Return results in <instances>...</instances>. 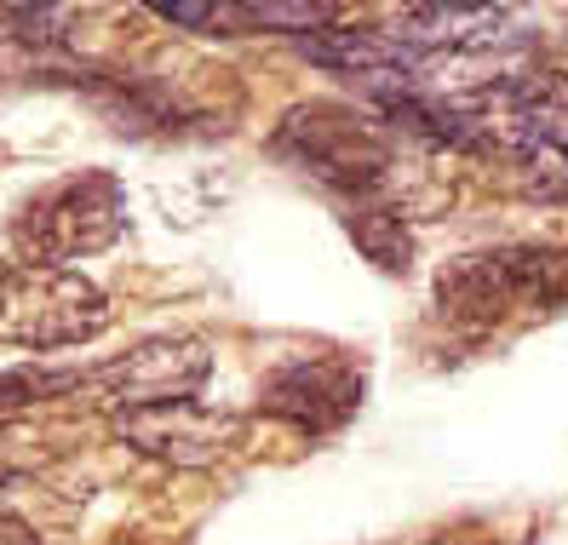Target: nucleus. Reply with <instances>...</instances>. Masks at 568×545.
Returning a JSON list of instances; mask_svg holds the SVG:
<instances>
[{
  "instance_id": "nucleus-1",
  "label": "nucleus",
  "mask_w": 568,
  "mask_h": 545,
  "mask_svg": "<svg viewBox=\"0 0 568 545\" xmlns=\"http://www.w3.org/2000/svg\"><path fill=\"white\" fill-rule=\"evenodd\" d=\"M471 155H488L517 190L540 201H568V70L494 75L477 92H459Z\"/></svg>"
},
{
  "instance_id": "nucleus-2",
  "label": "nucleus",
  "mask_w": 568,
  "mask_h": 545,
  "mask_svg": "<svg viewBox=\"0 0 568 545\" xmlns=\"http://www.w3.org/2000/svg\"><path fill=\"white\" fill-rule=\"evenodd\" d=\"M271 150L298 173H311L322 190L345 195L351 213H390L396 144L385 121L356 115L351 104H298L276 127Z\"/></svg>"
},
{
  "instance_id": "nucleus-3",
  "label": "nucleus",
  "mask_w": 568,
  "mask_h": 545,
  "mask_svg": "<svg viewBox=\"0 0 568 545\" xmlns=\"http://www.w3.org/2000/svg\"><path fill=\"white\" fill-rule=\"evenodd\" d=\"M121 230H126V184L104 166H81V173H63L36 195H23V208L12 213V259L70 270L87 253H104Z\"/></svg>"
},
{
  "instance_id": "nucleus-4",
  "label": "nucleus",
  "mask_w": 568,
  "mask_h": 545,
  "mask_svg": "<svg viewBox=\"0 0 568 545\" xmlns=\"http://www.w3.org/2000/svg\"><path fill=\"white\" fill-rule=\"evenodd\" d=\"M568 299V270L546 248H499V253H465L437 276L443 316L465 333H488L511 316H534L546 304Z\"/></svg>"
},
{
  "instance_id": "nucleus-5",
  "label": "nucleus",
  "mask_w": 568,
  "mask_h": 545,
  "mask_svg": "<svg viewBox=\"0 0 568 545\" xmlns=\"http://www.w3.org/2000/svg\"><path fill=\"white\" fill-rule=\"evenodd\" d=\"M110 327V299L81 270L0 264V345L18 351H70Z\"/></svg>"
},
{
  "instance_id": "nucleus-6",
  "label": "nucleus",
  "mask_w": 568,
  "mask_h": 545,
  "mask_svg": "<svg viewBox=\"0 0 568 545\" xmlns=\"http://www.w3.org/2000/svg\"><path fill=\"white\" fill-rule=\"evenodd\" d=\"M110 431L161 465H179V471H202L219 465L230 448L242 442V420L230 407H213L202 396H184V402H150V407H115Z\"/></svg>"
},
{
  "instance_id": "nucleus-7",
  "label": "nucleus",
  "mask_w": 568,
  "mask_h": 545,
  "mask_svg": "<svg viewBox=\"0 0 568 545\" xmlns=\"http://www.w3.org/2000/svg\"><path fill=\"white\" fill-rule=\"evenodd\" d=\"M213 373V351L195 333H161L132 345L126 356L92 367V391L115 407H150V402H184L207 385Z\"/></svg>"
},
{
  "instance_id": "nucleus-8",
  "label": "nucleus",
  "mask_w": 568,
  "mask_h": 545,
  "mask_svg": "<svg viewBox=\"0 0 568 545\" xmlns=\"http://www.w3.org/2000/svg\"><path fill=\"white\" fill-rule=\"evenodd\" d=\"M258 407L276 414L282 425L305 431V436H327L362 407V367L351 356H333V351L282 362L271 380H264Z\"/></svg>"
},
{
  "instance_id": "nucleus-9",
  "label": "nucleus",
  "mask_w": 568,
  "mask_h": 545,
  "mask_svg": "<svg viewBox=\"0 0 568 545\" xmlns=\"http://www.w3.org/2000/svg\"><path fill=\"white\" fill-rule=\"evenodd\" d=\"M161 23L195 29V36H322L339 23V7H311V0H166L155 7Z\"/></svg>"
},
{
  "instance_id": "nucleus-10",
  "label": "nucleus",
  "mask_w": 568,
  "mask_h": 545,
  "mask_svg": "<svg viewBox=\"0 0 568 545\" xmlns=\"http://www.w3.org/2000/svg\"><path fill=\"white\" fill-rule=\"evenodd\" d=\"M506 23H511L506 7H408L396 18L390 41L430 70L437 58H471V52L499 47L506 41Z\"/></svg>"
},
{
  "instance_id": "nucleus-11",
  "label": "nucleus",
  "mask_w": 568,
  "mask_h": 545,
  "mask_svg": "<svg viewBox=\"0 0 568 545\" xmlns=\"http://www.w3.org/2000/svg\"><path fill=\"white\" fill-rule=\"evenodd\" d=\"M92 391V367H7L0 373V420H18L41 402H58V396H81Z\"/></svg>"
},
{
  "instance_id": "nucleus-12",
  "label": "nucleus",
  "mask_w": 568,
  "mask_h": 545,
  "mask_svg": "<svg viewBox=\"0 0 568 545\" xmlns=\"http://www.w3.org/2000/svg\"><path fill=\"white\" fill-rule=\"evenodd\" d=\"M356 248L374 259L379 270H408V230L396 213H345Z\"/></svg>"
},
{
  "instance_id": "nucleus-13",
  "label": "nucleus",
  "mask_w": 568,
  "mask_h": 545,
  "mask_svg": "<svg viewBox=\"0 0 568 545\" xmlns=\"http://www.w3.org/2000/svg\"><path fill=\"white\" fill-rule=\"evenodd\" d=\"M41 460H47V448H36V436H23L12 420H0V488L29 476Z\"/></svg>"
},
{
  "instance_id": "nucleus-14",
  "label": "nucleus",
  "mask_w": 568,
  "mask_h": 545,
  "mask_svg": "<svg viewBox=\"0 0 568 545\" xmlns=\"http://www.w3.org/2000/svg\"><path fill=\"white\" fill-rule=\"evenodd\" d=\"M0 545H41V534L23 517H12V511H0Z\"/></svg>"
},
{
  "instance_id": "nucleus-15",
  "label": "nucleus",
  "mask_w": 568,
  "mask_h": 545,
  "mask_svg": "<svg viewBox=\"0 0 568 545\" xmlns=\"http://www.w3.org/2000/svg\"><path fill=\"white\" fill-rule=\"evenodd\" d=\"M430 545H465V539H430Z\"/></svg>"
}]
</instances>
